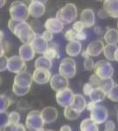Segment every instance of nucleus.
Wrapping results in <instances>:
<instances>
[{"mask_svg":"<svg viewBox=\"0 0 118 131\" xmlns=\"http://www.w3.org/2000/svg\"><path fill=\"white\" fill-rule=\"evenodd\" d=\"M65 51H66V54L70 57L78 56L80 53L82 52L81 42L78 41V40L69 42V43L67 44V46H66Z\"/></svg>","mask_w":118,"mask_h":131,"instance_id":"obj_21","label":"nucleus"},{"mask_svg":"<svg viewBox=\"0 0 118 131\" xmlns=\"http://www.w3.org/2000/svg\"><path fill=\"white\" fill-rule=\"evenodd\" d=\"M12 101L5 95H0V111H5L10 107Z\"/></svg>","mask_w":118,"mask_h":131,"instance_id":"obj_33","label":"nucleus"},{"mask_svg":"<svg viewBox=\"0 0 118 131\" xmlns=\"http://www.w3.org/2000/svg\"><path fill=\"white\" fill-rule=\"evenodd\" d=\"M43 55L50 60H53L54 58H56V57H59L58 56L59 54H58V51H57V48L52 47V46H50V45H49L48 49L44 51Z\"/></svg>","mask_w":118,"mask_h":131,"instance_id":"obj_34","label":"nucleus"},{"mask_svg":"<svg viewBox=\"0 0 118 131\" xmlns=\"http://www.w3.org/2000/svg\"><path fill=\"white\" fill-rule=\"evenodd\" d=\"M117 121H118V115H117Z\"/></svg>","mask_w":118,"mask_h":131,"instance_id":"obj_59","label":"nucleus"},{"mask_svg":"<svg viewBox=\"0 0 118 131\" xmlns=\"http://www.w3.org/2000/svg\"><path fill=\"white\" fill-rule=\"evenodd\" d=\"M80 21H82L85 28H90L94 26L95 22V12L91 9H84L80 14Z\"/></svg>","mask_w":118,"mask_h":131,"instance_id":"obj_17","label":"nucleus"},{"mask_svg":"<svg viewBox=\"0 0 118 131\" xmlns=\"http://www.w3.org/2000/svg\"><path fill=\"white\" fill-rule=\"evenodd\" d=\"M26 63L24 59H22L19 56H12L9 57L7 70L12 73H20L26 71Z\"/></svg>","mask_w":118,"mask_h":131,"instance_id":"obj_7","label":"nucleus"},{"mask_svg":"<svg viewBox=\"0 0 118 131\" xmlns=\"http://www.w3.org/2000/svg\"><path fill=\"white\" fill-rule=\"evenodd\" d=\"M102 9L109 17L118 18V0H104Z\"/></svg>","mask_w":118,"mask_h":131,"instance_id":"obj_19","label":"nucleus"},{"mask_svg":"<svg viewBox=\"0 0 118 131\" xmlns=\"http://www.w3.org/2000/svg\"><path fill=\"white\" fill-rule=\"evenodd\" d=\"M35 68L36 69H47L50 70L52 68V60L47 58L44 55L36 59L35 62Z\"/></svg>","mask_w":118,"mask_h":131,"instance_id":"obj_25","label":"nucleus"},{"mask_svg":"<svg viewBox=\"0 0 118 131\" xmlns=\"http://www.w3.org/2000/svg\"><path fill=\"white\" fill-rule=\"evenodd\" d=\"M44 122L41 115V111L39 110H32L26 116L25 126L28 130L41 131L44 130Z\"/></svg>","mask_w":118,"mask_h":131,"instance_id":"obj_4","label":"nucleus"},{"mask_svg":"<svg viewBox=\"0 0 118 131\" xmlns=\"http://www.w3.org/2000/svg\"><path fill=\"white\" fill-rule=\"evenodd\" d=\"M115 61L118 62V48L116 49V50H115Z\"/></svg>","mask_w":118,"mask_h":131,"instance_id":"obj_54","label":"nucleus"},{"mask_svg":"<svg viewBox=\"0 0 118 131\" xmlns=\"http://www.w3.org/2000/svg\"><path fill=\"white\" fill-rule=\"evenodd\" d=\"M117 28H118V22H117Z\"/></svg>","mask_w":118,"mask_h":131,"instance_id":"obj_58","label":"nucleus"},{"mask_svg":"<svg viewBox=\"0 0 118 131\" xmlns=\"http://www.w3.org/2000/svg\"><path fill=\"white\" fill-rule=\"evenodd\" d=\"M82 57H83V58H87V57H90V54L88 53V51H87V50H83V51H82Z\"/></svg>","mask_w":118,"mask_h":131,"instance_id":"obj_51","label":"nucleus"},{"mask_svg":"<svg viewBox=\"0 0 118 131\" xmlns=\"http://www.w3.org/2000/svg\"><path fill=\"white\" fill-rule=\"evenodd\" d=\"M70 106H72L73 108L77 110L80 112H83L86 108L87 103L86 100L83 97V95L80 94H74V97H73V101L71 103Z\"/></svg>","mask_w":118,"mask_h":131,"instance_id":"obj_22","label":"nucleus"},{"mask_svg":"<svg viewBox=\"0 0 118 131\" xmlns=\"http://www.w3.org/2000/svg\"><path fill=\"white\" fill-rule=\"evenodd\" d=\"M50 87L54 91H58L62 89L68 88L69 86V81L68 78L64 77L61 74H56L51 77L50 80Z\"/></svg>","mask_w":118,"mask_h":131,"instance_id":"obj_11","label":"nucleus"},{"mask_svg":"<svg viewBox=\"0 0 118 131\" xmlns=\"http://www.w3.org/2000/svg\"><path fill=\"white\" fill-rule=\"evenodd\" d=\"M63 24H64L63 22L61 20L57 19V17H51V18H48L45 21L44 28H45V30L55 34V33H60L63 31Z\"/></svg>","mask_w":118,"mask_h":131,"instance_id":"obj_14","label":"nucleus"},{"mask_svg":"<svg viewBox=\"0 0 118 131\" xmlns=\"http://www.w3.org/2000/svg\"><path fill=\"white\" fill-rule=\"evenodd\" d=\"M12 33L23 43H30L37 35L31 25L26 21L19 22Z\"/></svg>","mask_w":118,"mask_h":131,"instance_id":"obj_1","label":"nucleus"},{"mask_svg":"<svg viewBox=\"0 0 118 131\" xmlns=\"http://www.w3.org/2000/svg\"><path fill=\"white\" fill-rule=\"evenodd\" d=\"M42 37H43L48 43H50V42L52 41V39H53V33L47 30H45L43 32V34H42Z\"/></svg>","mask_w":118,"mask_h":131,"instance_id":"obj_41","label":"nucleus"},{"mask_svg":"<svg viewBox=\"0 0 118 131\" xmlns=\"http://www.w3.org/2000/svg\"><path fill=\"white\" fill-rule=\"evenodd\" d=\"M2 83H3V79H2L1 75H0V86L2 85Z\"/></svg>","mask_w":118,"mask_h":131,"instance_id":"obj_56","label":"nucleus"},{"mask_svg":"<svg viewBox=\"0 0 118 131\" xmlns=\"http://www.w3.org/2000/svg\"><path fill=\"white\" fill-rule=\"evenodd\" d=\"M108 98L112 102H118V84H115L107 94Z\"/></svg>","mask_w":118,"mask_h":131,"instance_id":"obj_35","label":"nucleus"},{"mask_svg":"<svg viewBox=\"0 0 118 131\" xmlns=\"http://www.w3.org/2000/svg\"><path fill=\"white\" fill-rule=\"evenodd\" d=\"M9 124V113L6 111H0V130H5Z\"/></svg>","mask_w":118,"mask_h":131,"instance_id":"obj_32","label":"nucleus"},{"mask_svg":"<svg viewBox=\"0 0 118 131\" xmlns=\"http://www.w3.org/2000/svg\"><path fill=\"white\" fill-rule=\"evenodd\" d=\"M98 17H101V18H105V17H109L108 14L105 12V10H103V9H102V10H100L98 12Z\"/></svg>","mask_w":118,"mask_h":131,"instance_id":"obj_47","label":"nucleus"},{"mask_svg":"<svg viewBox=\"0 0 118 131\" xmlns=\"http://www.w3.org/2000/svg\"><path fill=\"white\" fill-rule=\"evenodd\" d=\"M8 57L6 56H2L0 57V72H3L5 70H7V65H8Z\"/></svg>","mask_w":118,"mask_h":131,"instance_id":"obj_38","label":"nucleus"},{"mask_svg":"<svg viewBox=\"0 0 118 131\" xmlns=\"http://www.w3.org/2000/svg\"><path fill=\"white\" fill-rule=\"evenodd\" d=\"M103 47L104 43L102 40H95L89 44L86 50L90 57H97L102 52Z\"/></svg>","mask_w":118,"mask_h":131,"instance_id":"obj_20","label":"nucleus"},{"mask_svg":"<svg viewBox=\"0 0 118 131\" xmlns=\"http://www.w3.org/2000/svg\"><path fill=\"white\" fill-rule=\"evenodd\" d=\"M64 117L67 120H70V121H74L77 120L81 115V112L78 111L77 110H76L72 107V106L69 105L67 107L64 108V111H63Z\"/></svg>","mask_w":118,"mask_h":131,"instance_id":"obj_28","label":"nucleus"},{"mask_svg":"<svg viewBox=\"0 0 118 131\" xmlns=\"http://www.w3.org/2000/svg\"><path fill=\"white\" fill-rule=\"evenodd\" d=\"M33 82L32 75L27 71H23L17 73L14 77V83L17 85L24 88H30Z\"/></svg>","mask_w":118,"mask_h":131,"instance_id":"obj_12","label":"nucleus"},{"mask_svg":"<svg viewBox=\"0 0 118 131\" xmlns=\"http://www.w3.org/2000/svg\"><path fill=\"white\" fill-rule=\"evenodd\" d=\"M27 128H26V127H24V125L23 123H17L16 124V125H14L12 127V130H16V131H24V130H26Z\"/></svg>","mask_w":118,"mask_h":131,"instance_id":"obj_44","label":"nucleus"},{"mask_svg":"<svg viewBox=\"0 0 118 131\" xmlns=\"http://www.w3.org/2000/svg\"><path fill=\"white\" fill-rule=\"evenodd\" d=\"M36 52L30 43H23L19 47L18 56L25 62L31 61L34 58Z\"/></svg>","mask_w":118,"mask_h":131,"instance_id":"obj_18","label":"nucleus"},{"mask_svg":"<svg viewBox=\"0 0 118 131\" xmlns=\"http://www.w3.org/2000/svg\"><path fill=\"white\" fill-rule=\"evenodd\" d=\"M60 130L61 131H70L71 127L70 125H68V124H65V125L62 126V127L60 128Z\"/></svg>","mask_w":118,"mask_h":131,"instance_id":"obj_49","label":"nucleus"},{"mask_svg":"<svg viewBox=\"0 0 118 131\" xmlns=\"http://www.w3.org/2000/svg\"><path fill=\"white\" fill-rule=\"evenodd\" d=\"M86 38H87V35L83 30L77 33V40H78V41H83V40H86Z\"/></svg>","mask_w":118,"mask_h":131,"instance_id":"obj_45","label":"nucleus"},{"mask_svg":"<svg viewBox=\"0 0 118 131\" xmlns=\"http://www.w3.org/2000/svg\"><path fill=\"white\" fill-rule=\"evenodd\" d=\"M83 67L86 70H94L95 67V63L93 61V59H91V57H87V58H84V62H83Z\"/></svg>","mask_w":118,"mask_h":131,"instance_id":"obj_37","label":"nucleus"},{"mask_svg":"<svg viewBox=\"0 0 118 131\" xmlns=\"http://www.w3.org/2000/svg\"><path fill=\"white\" fill-rule=\"evenodd\" d=\"M77 8L76 4L69 3L63 6L62 9L57 10L56 17L61 20L63 24H71L76 21L77 17Z\"/></svg>","mask_w":118,"mask_h":131,"instance_id":"obj_3","label":"nucleus"},{"mask_svg":"<svg viewBox=\"0 0 118 131\" xmlns=\"http://www.w3.org/2000/svg\"><path fill=\"white\" fill-rule=\"evenodd\" d=\"M41 115L44 123H53L57 121V117H58V111L55 107L48 106V107L43 108V110L41 111Z\"/></svg>","mask_w":118,"mask_h":131,"instance_id":"obj_13","label":"nucleus"},{"mask_svg":"<svg viewBox=\"0 0 118 131\" xmlns=\"http://www.w3.org/2000/svg\"><path fill=\"white\" fill-rule=\"evenodd\" d=\"M80 130H99L98 124L93 121L91 118H87L82 121L80 124Z\"/></svg>","mask_w":118,"mask_h":131,"instance_id":"obj_26","label":"nucleus"},{"mask_svg":"<svg viewBox=\"0 0 118 131\" xmlns=\"http://www.w3.org/2000/svg\"><path fill=\"white\" fill-rule=\"evenodd\" d=\"M59 74L63 75L64 77L70 79L73 78L77 73V66L74 59L71 57H65L62 60L59 65Z\"/></svg>","mask_w":118,"mask_h":131,"instance_id":"obj_6","label":"nucleus"},{"mask_svg":"<svg viewBox=\"0 0 118 131\" xmlns=\"http://www.w3.org/2000/svg\"><path fill=\"white\" fill-rule=\"evenodd\" d=\"M93 89H94V86L91 84L90 82L89 83H87L84 84V86H83V91L84 93V95H87V96H90V95L91 94V92H92V90H93Z\"/></svg>","mask_w":118,"mask_h":131,"instance_id":"obj_40","label":"nucleus"},{"mask_svg":"<svg viewBox=\"0 0 118 131\" xmlns=\"http://www.w3.org/2000/svg\"><path fill=\"white\" fill-rule=\"evenodd\" d=\"M85 28L84 26L83 23L82 21H77L73 24V26H72V29L75 30L76 32H80V31H83V29Z\"/></svg>","mask_w":118,"mask_h":131,"instance_id":"obj_39","label":"nucleus"},{"mask_svg":"<svg viewBox=\"0 0 118 131\" xmlns=\"http://www.w3.org/2000/svg\"><path fill=\"white\" fill-rule=\"evenodd\" d=\"M51 77L50 70L47 69H36L32 74L33 82L39 85L49 83Z\"/></svg>","mask_w":118,"mask_h":131,"instance_id":"obj_10","label":"nucleus"},{"mask_svg":"<svg viewBox=\"0 0 118 131\" xmlns=\"http://www.w3.org/2000/svg\"><path fill=\"white\" fill-rule=\"evenodd\" d=\"M4 47L2 41H0V57L4 56Z\"/></svg>","mask_w":118,"mask_h":131,"instance_id":"obj_50","label":"nucleus"},{"mask_svg":"<svg viewBox=\"0 0 118 131\" xmlns=\"http://www.w3.org/2000/svg\"><path fill=\"white\" fill-rule=\"evenodd\" d=\"M94 31L95 32V34L96 35H101V34H102L103 30H102V27H100V26H95V27L94 28Z\"/></svg>","mask_w":118,"mask_h":131,"instance_id":"obj_48","label":"nucleus"},{"mask_svg":"<svg viewBox=\"0 0 118 131\" xmlns=\"http://www.w3.org/2000/svg\"><path fill=\"white\" fill-rule=\"evenodd\" d=\"M114 73V68L109 61L100 60L95 63L94 74L101 79L111 78Z\"/></svg>","mask_w":118,"mask_h":131,"instance_id":"obj_5","label":"nucleus"},{"mask_svg":"<svg viewBox=\"0 0 118 131\" xmlns=\"http://www.w3.org/2000/svg\"><path fill=\"white\" fill-rule=\"evenodd\" d=\"M20 121V115L17 111H12L9 113V124L6 127L5 130H12V127L19 123Z\"/></svg>","mask_w":118,"mask_h":131,"instance_id":"obj_30","label":"nucleus"},{"mask_svg":"<svg viewBox=\"0 0 118 131\" xmlns=\"http://www.w3.org/2000/svg\"><path fill=\"white\" fill-rule=\"evenodd\" d=\"M90 118L97 124H102L108 118V110L105 107L97 104L90 111Z\"/></svg>","mask_w":118,"mask_h":131,"instance_id":"obj_9","label":"nucleus"},{"mask_svg":"<svg viewBox=\"0 0 118 131\" xmlns=\"http://www.w3.org/2000/svg\"><path fill=\"white\" fill-rule=\"evenodd\" d=\"M107 96V93L100 87H94L92 92L90 95V101H93L96 103H99L103 101L105 99V97Z\"/></svg>","mask_w":118,"mask_h":131,"instance_id":"obj_23","label":"nucleus"},{"mask_svg":"<svg viewBox=\"0 0 118 131\" xmlns=\"http://www.w3.org/2000/svg\"><path fill=\"white\" fill-rule=\"evenodd\" d=\"M48 0H30V2H39V3H43L45 4L47 3Z\"/></svg>","mask_w":118,"mask_h":131,"instance_id":"obj_52","label":"nucleus"},{"mask_svg":"<svg viewBox=\"0 0 118 131\" xmlns=\"http://www.w3.org/2000/svg\"><path fill=\"white\" fill-rule=\"evenodd\" d=\"M77 32H76L73 29L68 30L67 31L64 33V38L69 42L75 41V40H77Z\"/></svg>","mask_w":118,"mask_h":131,"instance_id":"obj_36","label":"nucleus"},{"mask_svg":"<svg viewBox=\"0 0 118 131\" xmlns=\"http://www.w3.org/2000/svg\"><path fill=\"white\" fill-rule=\"evenodd\" d=\"M28 10L30 17L38 18L44 16V14L45 13V4L39 2H30L28 6Z\"/></svg>","mask_w":118,"mask_h":131,"instance_id":"obj_16","label":"nucleus"},{"mask_svg":"<svg viewBox=\"0 0 118 131\" xmlns=\"http://www.w3.org/2000/svg\"><path fill=\"white\" fill-rule=\"evenodd\" d=\"M115 85V83L113 81L112 78H108V79H98V83L96 84V87L102 88V90L105 91L107 94L109 93V91L112 89L113 86Z\"/></svg>","mask_w":118,"mask_h":131,"instance_id":"obj_29","label":"nucleus"},{"mask_svg":"<svg viewBox=\"0 0 118 131\" xmlns=\"http://www.w3.org/2000/svg\"><path fill=\"white\" fill-rule=\"evenodd\" d=\"M116 44H108L104 45L103 47V55L109 61H115V53L117 49Z\"/></svg>","mask_w":118,"mask_h":131,"instance_id":"obj_27","label":"nucleus"},{"mask_svg":"<svg viewBox=\"0 0 118 131\" xmlns=\"http://www.w3.org/2000/svg\"><path fill=\"white\" fill-rule=\"evenodd\" d=\"M9 12H10V18L18 22L27 21L30 16L28 6L20 0H16L10 4Z\"/></svg>","mask_w":118,"mask_h":131,"instance_id":"obj_2","label":"nucleus"},{"mask_svg":"<svg viewBox=\"0 0 118 131\" xmlns=\"http://www.w3.org/2000/svg\"><path fill=\"white\" fill-rule=\"evenodd\" d=\"M4 31H3V30H0V41H2V40L4 39Z\"/></svg>","mask_w":118,"mask_h":131,"instance_id":"obj_55","label":"nucleus"},{"mask_svg":"<svg viewBox=\"0 0 118 131\" xmlns=\"http://www.w3.org/2000/svg\"><path fill=\"white\" fill-rule=\"evenodd\" d=\"M30 88H24V87H20V86L17 85V84L13 83L12 85V91L15 95L17 96H24L26 94H28L30 92Z\"/></svg>","mask_w":118,"mask_h":131,"instance_id":"obj_31","label":"nucleus"},{"mask_svg":"<svg viewBox=\"0 0 118 131\" xmlns=\"http://www.w3.org/2000/svg\"><path fill=\"white\" fill-rule=\"evenodd\" d=\"M96 105H97V103H95V102H93V101H90V103H87L86 108H87L88 110H90V111H91V110H92L93 108H94Z\"/></svg>","mask_w":118,"mask_h":131,"instance_id":"obj_46","label":"nucleus"},{"mask_svg":"<svg viewBox=\"0 0 118 131\" xmlns=\"http://www.w3.org/2000/svg\"><path fill=\"white\" fill-rule=\"evenodd\" d=\"M104 40L108 44H117L118 43V30L111 28L107 30L104 35Z\"/></svg>","mask_w":118,"mask_h":131,"instance_id":"obj_24","label":"nucleus"},{"mask_svg":"<svg viewBox=\"0 0 118 131\" xmlns=\"http://www.w3.org/2000/svg\"><path fill=\"white\" fill-rule=\"evenodd\" d=\"M18 23H19V22L17 21V20H14V19L10 18L8 21V28H9V30H10L12 32H13V31H14L15 27H16V26L17 25V24H18Z\"/></svg>","mask_w":118,"mask_h":131,"instance_id":"obj_43","label":"nucleus"},{"mask_svg":"<svg viewBox=\"0 0 118 131\" xmlns=\"http://www.w3.org/2000/svg\"><path fill=\"white\" fill-rule=\"evenodd\" d=\"M104 129L106 131H112L115 129V124L113 121H107L105 123V127H104Z\"/></svg>","mask_w":118,"mask_h":131,"instance_id":"obj_42","label":"nucleus"},{"mask_svg":"<svg viewBox=\"0 0 118 131\" xmlns=\"http://www.w3.org/2000/svg\"><path fill=\"white\" fill-rule=\"evenodd\" d=\"M32 48L34 49L36 54H44L49 47V43L42 37V35H36L34 39L31 41Z\"/></svg>","mask_w":118,"mask_h":131,"instance_id":"obj_15","label":"nucleus"},{"mask_svg":"<svg viewBox=\"0 0 118 131\" xmlns=\"http://www.w3.org/2000/svg\"><path fill=\"white\" fill-rule=\"evenodd\" d=\"M5 3H6V0H0V8L4 7Z\"/></svg>","mask_w":118,"mask_h":131,"instance_id":"obj_53","label":"nucleus"},{"mask_svg":"<svg viewBox=\"0 0 118 131\" xmlns=\"http://www.w3.org/2000/svg\"><path fill=\"white\" fill-rule=\"evenodd\" d=\"M73 97H74V94L69 88L62 89L57 91V94H56L57 103H58L59 106L63 108L70 105L73 101Z\"/></svg>","mask_w":118,"mask_h":131,"instance_id":"obj_8","label":"nucleus"},{"mask_svg":"<svg viewBox=\"0 0 118 131\" xmlns=\"http://www.w3.org/2000/svg\"><path fill=\"white\" fill-rule=\"evenodd\" d=\"M95 1H97V2H102V1H104V0H95Z\"/></svg>","mask_w":118,"mask_h":131,"instance_id":"obj_57","label":"nucleus"}]
</instances>
